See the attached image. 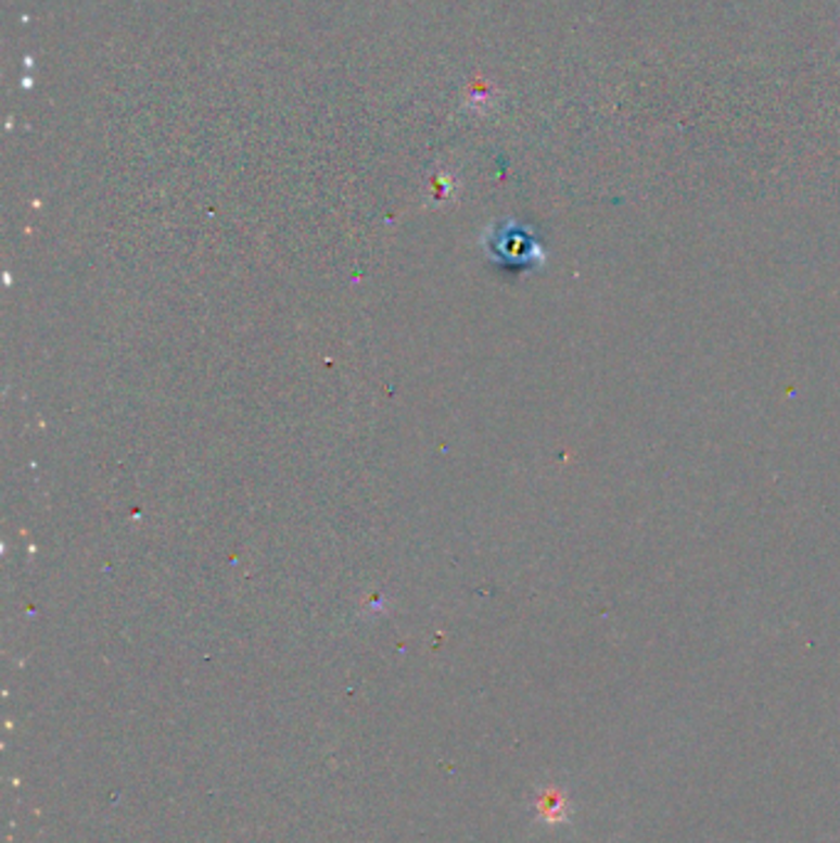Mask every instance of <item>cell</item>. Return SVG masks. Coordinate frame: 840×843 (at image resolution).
<instances>
[{
  "instance_id": "cell-2",
  "label": "cell",
  "mask_w": 840,
  "mask_h": 843,
  "mask_svg": "<svg viewBox=\"0 0 840 843\" xmlns=\"http://www.w3.org/2000/svg\"><path fill=\"white\" fill-rule=\"evenodd\" d=\"M537 814H540V819H545L547 823H564L570 817L568 796L560 790H547L545 794H540V800H537Z\"/></svg>"
},
{
  "instance_id": "cell-1",
  "label": "cell",
  "mask_w": 840,
  "mask_h": 843,
  "mask_svg": "<svg viewBox=\"0 0 840 843\" xmlns=\"http://www.w3.org/2000/svg\"><path fill=\"white\" fill-rule=\"evenodd\" d=\"M496 247L500 256L510 262H545L543 247L533 240L531 232L520 230L516 225H508L500 230Z\"/></svg>"
}]
</instances>
